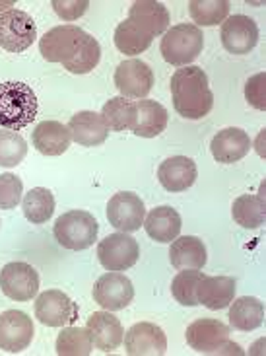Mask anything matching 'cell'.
Returning <instances> with one entry per match:
<instances>
[{
  "instance_id": "cell-5",
  "label": "cell",
  "mask_w": 266,
  "mask_h": 356,
  "mask_svg": "<svg viewBox=\"0 0 266 356\" xmlns=\"http://www.w3.org/2000/svg\"><path fill=\"white\" fill-rule=\"evenodd\" d=\"M99 224L94 214L86 211H68L58 216L53 234L57 241L70 251H84L97 240Z\"/></svg>"
},
{
  "instance_id": "cell-35",
  "label": "cell",
  "mask_w": 266,
  "mask_h": 356,
  "mask_svg": "<svg viewBox=\"0 0 266 356\" xmlns=\"http://www.w3.org/2000/svg\"><path fill=\"white\" fill-rule=\"evenodd\" d=\"M28 154V143L16 131H0V168H14L22 164Z\"/></svg>"
},
{
  "instance_id": "cell-9",
  "label": "cell",
  "mask_w": 266,
  "mask_h": 356,
  "mask_svg": "<svg viewBox=\"0 0 266 356\" xmlns=\"http://www.w3.org/2000/svg\"><path fill=\"white\" fill-rule=\"evenodd\" d=\"M146 218V207L140 195L131 191H121L113 195L107 202V220L109 224L124 234L140 230Z\"/></svg>"
},
{
  "instance_id": "cell-25",
  "label": "cell",
  "mask_w": 266,
  "mask_h": 356,
  "mask_svg": "<svg viewBox=\"0 0 266 356\" xmlns=\"http://www.w3.org/2000/svg\"><path fill=\"white\" fill-rule=\"evenodd\" d=\"M169 113L167 109L153 102V99H140L136 102V123L133 133L142 138H156L167 129Z\"/></svg>"
},
{
  "instance_id": "cell-38",
  "label": "cell",
  "mask_w": 266,
  "mask_h": 356,
  "mask_svg": "<svg viewBox=\"0 0 266 356\" xmlns=\"http://www.w3.org/2000/svg\"><path fill=\"white\" fill-rule=\"evenodd\" d=\"M266 74L265 72H258L255 76H251L245 84V97L251 106L258 109V111H265L266 109Z\"/></svg>"
},
{
  "instance_id": "cell-29",
  "label": "cell",
  "mask_w": 266,
  "mask_h": 356,
  "mask_svg": "<svg viewBox=\"0 0 266 356\" xmlns=\"http://www.w3.org/2000/svg\"><path fill=\"white\" fill-rule=\"evenodd\" d=\"M231 216L239 226L257 230L266 220V202L260 195H239L231 204Z\"/></svg>"
},
{
  "instance_id": "cell-1",
  "label": "cell",
  "mask_w": 266,
  "mask_h": 356,
  "mask_svg": "<svg viewBox=\"0 0 266 356\" xmlns=\"http://www.w3.org/2000/svg\"><path fill=\"white\" fill-rule=\"evenodd\" d=\"M173 107L181 117L199 121L214 107V94L210 90L208 76L200 67H181L169 82Z\"/></svg>"
},
{
  "instance_id": "cell-13",
  "label": "cell",
  "mask_w": 266,
  "mask_h": 356,
  "mask_svg": "<svg viewBox=\"0 0 266 356\" xmlns=\"http://www.w3.org/2000/svg\"><path fill=\"white\" fill-rule=\"evenodd\" d=\"M134 298V286L128 277L123 273H105L99 277L94 286V300L107 312H119L131 306Z\"/></svg>"
},
{
  "instance_id": "cell-23",
  "label": "cell",
  "mask_w": 266,
  "mask_h": 356,
  "mask_svg": "<svg viewBox=\"0 0 266 356\" xmlns=\"http://www.w3.org/2000/svg\"><path fill=\"white\" fill-rule=\"evenodd\" d=\"M31 140L38 148V152L43 156H60L70 148L72 136L67 125L58 121H43L35 127Z\"/></svg>"
},
{
  "instance_id": "cell-32",
  "label": "cell",
  "mask_w": 266,
  "mask_h": 356,
  "mask_svg": "<svg viewBox=\"0 0 266 356\" xmlns=\"http://www.w3.org/2000/svg\"><path fill=\"white\" fill-rule=\"evenodd\" d=\"M229 4L228 0H190L189 12L190 18L194 22L197 28L202 26H218L224 24L229 18Z\"/></svg>"
},
{
  "instance_id": "cell-17",
  "label": "cell",
  "mask_w": 266,
  "mask_h": 356,
  "mask_svg": "<svg viewBox=\"0 0 266 356\" xmlns=\"http://www.w3.org/2000/svg\"><path fill=\"white\" fill-rule=\"evenodd\" d=\"M88 333L92 337V343L101 353H113L123 345L124 331L119 318H115L111 312H95L88 318Z\"/></svg>"
},
{
  "instance_id": "cell-31",
  "label": "cell",
  "mask_w": 266,
  "mask_h": 356,
  "mask_svg": "<svg viewBox=\"0 0 266 356\" xmlns=\"http://www.w3.org/2000/svg\"><path fill=\"white\" fill-rule=\"evenodd\" d=\"M22 211L31 224H45L55 212V197L45 187H33L22 199Z\"/></svg>"
},
{
  "instance_id": "cell-28",
  "label": "cell",
  "mask_w": 266,
  "mask_h": 356,
  "mask_svg": "<svg viewBox=\"0 0 266 356\" xmlns=\"http://www.w3.org/2000/svg\"><path fill=\"white\" fill-rule=\"evenodd\" d=\"M153 35H150L142 26H138L133 19H124L115 29V47L123 55H140L152 45Z\"/></svg>"
},
{
  "instance_id": "cell-8",
  "label": "cell",
  "mask_w": 266,
  "mask_h": 356,
  "mask_svg": "<svg viewBox=\"0 0 266 356\" xmlns=\"http://www.w3.org/2000/svg\"><path fill=\"white\" fill-rule=\"evenodd\" d=\"M0 290L16 302H29L39 292V273L29 263L14 261L0 270Z\"/></svg>"
},
{
  "instance_id": "cell-36",
  "label": "cell",
  "mask_w": 266,
  "mask_h": 356,
  "mask_svg": "<svg viewBox=\"0 0 266 356\" xmlns=\"http://www.w3.org/2000/svg\"><path fill=\"white\" fill-rule=\"evenodd\" d=\"M204 275L200 270H181L172 282V294L183 306H199L197 289Z\"/></svg>"
},
{
  "instance_id": "cell-12",
  "label": "cell",
  "mask_w": 266,
  "mask_h": 356,
  "mask_svg": "<svg viewBox=\"0 0 266 356\" xmlns=\"http://www.w3.org/2000/svg\"><path fill=\"white\" fill-rule=\"evenodd\" d=\"M115 86L123 97L144 99L152 92V68L140 58H126L115 70Z\"/></svg>"
},
{
  "instance_id": "cell-15",
  "label": "cell",
  "mask_w": 266,
  "mask_h": 356,
  "mask_svg": "<svg viewBox=\"0 0 266 356\" xmlns=\"http://www.w3.org/2000/svg\"><path fill=\"white\" fill-rule=\"evenodd\" d=\"M84 33L86 31L78 26H57L41 38L39 51L49 63H67L76 53Z\"/></svg>"
},
{
  "instance_id": "cell-21",
  "label": "cell",
  "mask_w": 266,
  "mask_h": 356,
  "mask_svg": "<svg viewBox=\"0 0 266 356\" xmlns=\"http://www.w3.org/2000/svg\"><path fill=\"white\" fill-rule=\"evenodd\" d=\"M206 245L197 236H177L172 241L169 261L177 270H200L206 265Z\"/></svg>"
},
{
  "instance_id": "cell-4",
  "label": "cell",
  "mask_w": 266,
  "mask_h": 356,
  "mask_svg": "<svg viewBox=\"0 0 266 356\" xmlns=\"http://www.w3.org/2000/svg\"><path fill=\"white\" fill-rule=\"evenodd\" d=\"M202 49H204V35L202 29L197 28L194 24L172 26L163 33L162 45H160L163 58L173 67H189V63L199 58Z\"/></svg>"
},
{
  "instance_id": "cell-30",
  "label": "cell",
  "mask_w": 266,
  "mask_h": 356,
  "mask_svg": "<svg viewBox=\"0 0 266 356\" xmlns=\"http://www.w3.org/2000/svg\"><path fill=\"white\" fill-rule=\"evenodd\" d=\"M101 117L109 127V131H126V129H134L136 123V104L128 102L126 97H111L109 102H105L103 109H101Z\"/></svg>"
},
{
  "instance_id": "cell-27",
  "label": "cell",
  "mask_w": 266,
  "mask_h": 356,
  "mask_svg": "<svg viewBox=\"0 0 266 356\" xmlns=\"http://www.w3.org/2000/svg\"><path fill=\"white\" fill-rule=\"evenodd\" d=\"M265 321V304L255 296H241L231 300L229 323L238 331H255Z\"/></svg>"
},
{
  "instance_id": "cell-3",
  "label": "cell",
  "mask_w": 266,
  "mask_h": 356,
  "mask_svg": "<svg viewBox=\"0 0 266 356\" xmlns=\"http://www.w3.org/2000/svg\"><path fill=\"white\" fill-rule=\"evenodd\" d=\"M187 343L199 355H245V350L229 341V327L219 319L200 318L187 327Z\"/></svg>"
},
{
  "instance_id": "cell-2",
  "label": "cell",
  "mask_w": 266,
  "mask_h": 356,
  "mask_svg": "<svg viewBox=\"0 0 266 356\" xmlns=\"http://www.w3.org/2000/svg\"><path fill=\"white\" fill-rule=\"evenodd\" d=\"M35 92L24 82L0 84V127L6 131H22L38 117Z\"/></svg>"
},
{
  "instance_id": "cell-24",
  "label": "cell",
  "mask_w": 266,
  "mask_h": 356,
  "mask_svg": "<svg viewBox=\"0 0 266 356\" xmlns=\"http://www.w3.org/2000/svg\"><path fill=\"white\" fill-rule=\"evenodd\" d=\"M235 279L231 277H202L197 289V300L204 308L224 309L235 298Z\"/></svg>"
},
{
  "instance_id": "cell-19",
  "label": "cell",
  "mask_w": 266,
  "mask_h": 356,
  "mask_svg": "<svg viewBox=\"0 0 266 356\" xmlns=\"http://www.w3.org/2000/svg\"><path fill=\"white\" fill-rule=\"evenodd\" d=\"M197 177H199L197 164L187 156H172L163 160L158 168V179L163 189L169 193L187 191L194 185Z\"/></svg>"
},
{
  "instance_id": "cell-22",
  "label": "cell",
  "mask_w": 266,
  "mask_h": 356,
  "mask_svg": "<svg viewBox=\"0 0 266 356\" xmlns=\"http://www.w3.org/2000/svg\"><path fill=\"white\" fill-rule=\"evenodd\" d=\"M144 228L146 234L158 243H172L177 236L181 234V222L179 212L175 211L173 207H156L152 211L146 214L144 218Z\"/></svg>"
},
{
  "instance_id": "cell-6",
  "label": "cell",
  "mask_w": 266,
  "mask_h": 356,
  "mask_svg": "<svg viewBox=\"0 0 266 356\" xmlns=\"http://www.w3.org/2000/svg\"><path fill=\"white\" fill-rule=\"evenodd\" d=\"M38 39L35 22L24 10L0 12V47L8 53H24Z\"/></svg>"
},
{
  "instance_id": "cell-16",
  "label": "cell",
  "mask_w": 266,
  "mask_h": 356,
  "mask_svg": "<svg viewBox=\"0 0 266 356\" xmlns=\"http://www.w3.org/2000/svg\"><path fill=\"white\" fill-rule=\"evenodd\" d=\"M258 28L255 19L245 14L229 16L222 24V45L233 55H247L249 51L257 47Z\"/></svg>"
},
{
  "instance_id": "cell-11",
  "label": "cell",
  "mask_w": 266,
  "mask_h": 356,
  "mask_svg": "<svg viewBox=\"0 0 266 356\" xmlns=\"http://www.w3.org/2000/svg\"><path fill=\"white\" fill-rule=\"evenodd\" d=\"M35 335L33 321L19 309H8L0 314V350L18 355L31 345Z\"/></svg>"
},
{
  "instance_id": "cell-34",
  "label": "cell",
  "mask_w": 266,
  "mask_h": 356,
  "mask_svg": "<svg viewBox=\"0 0 266 356\" xmlns=\"http://www.w3.org/2000/svg\"><path fill=\"white\" fill-rule=\"evenodd\" d=\"M92 337L88 333L86 327H74V325H67L58 333L57 350L58 356H88L92 355Z\"/></svg>"
},
{
  "instance_id": "cell-26",
  "label": "cell",
  "mask_w": 266,
  "mask_h": 356,
  "mask_svg": "<svg viewBox=\"0 0 266 356\" xmlns=\"http://www.w3.org/2000/svg\"><path fill=\"white\" fill-rule=\"evenodd\" d=\"M128 19L142 26L150 35H162L169 28V12L156 0H136L128 10Z\"/></svg>"
},
{
  "instance_id": "cell-20",
  "label": "cell",
  "mask_w": 266,
  "mask_h": 356,
  "mask_svg": "<svg viewBox=\"0 0 266 356\" xmlns=\"http://www.w3.org/2000/svg\"><path fill=\"white\" fill-rule=\"evenodd\" d=\"M67 127L72 140L82 146L103 145L109 135V127L103 121V117L95 111H80L70 119Z\"/></svg>"
},
{
  "instance_id": "cell-18",
  "label": "cell",
  "mask_w": 266,
  "mask_h": 356,
  "mask_svg": "<svg viewBox=\"0 0 266 356\" xmlns=\"http://www.w3.org/2000/svg\"><path fill=\"white\" fill-rule=\"evenodd\" d=\"M212 156L218 164H233L243 160L251 150V138L239 127L222 129L210 143Z\"/></svg>"
},
{
  "instance_id": "cell-37",
  "label": "cell",
  "mask_w": 266,
  "mask_h": 356,
  "mask_svg": "<svg viewBox=\"0 0 266 356\" xmlns=\"http://www.w3.org/2000/svg\"><path fill=\"white\" fill-rule=\"evenodd\" d=\"M22 195H24V183L18 175H0V211L16 209L22 202Z\"/></svg>"
},
{
  "instance_id": "cell-33",
  "label": "cell",
  "mask_w": 266,
  "mask_h": 356,
  "mask_svg": "<svg viewBox=\"0 0 266 356\" xmlns=\"http://www.w3.org/2000/svg\"><path fill=\"white\" fill-rule=\"evenodd\" d=\"M99 58H101V47H99L97 39H94V35H90V33H84L76 53L63 65L72 74H88L99 65Z\"/></svg>"
},
{
  "instance_id": "cell-39",
  "label": "cell",
  "mask_w": 266,
  "mask_h": 356,
  "mask_svg": "<svg viewBox=\"0 0 266 356\" xmlns=\"http://www.w3.org/2000/svg\"><path fill=\"white\" fill-rule=\"evenodd\" d=\"M51 4H53L58 18H63L65 22H74V19L82 18L86 14V10L90 8L88 0H53Z\"/></svg>"
},
{
  "instance_id": "cell-14",
  "label": "cell",
  "mask_w": 266,
  "mask_h": 356,
  "mask_svg": "<svg viewBox=\"0 0 266 356\" xmlns=\"http://www.w3.org/2000/svg\"><path fill=\"white\" fill-rule=\"evenodd\" d=\"M123 341L128 356H163L167 353V337L163 329L150 321L134 323L124 333Z\"/></svg>"
},
{
  "instance_id": "cell-7",
  "label": "cell",
  "mask_w": 266,
  "mask_h": 356,
  "mask_svg": "<svg viewBox=\"0 0 266 356\" xmlns=\"http://www.w3.org/2000/svg\"><path fill=\"white\" fill-rule=\"evenodd\" d=\"M140 257V245L138 241L131 238L124 232L111 234L97 245V259L103 265V269L121 273L136 265Z\"/></svg>"
},
{
  "instance_id": "cell-10",
  "label": "cell",
  "mask_w": 266,
  "mask_h": 356,
  "mask_svg": "<svg viewBox=\"0 0 266 356\" xmlns=\"http://www.w3.org/2000/svg\"><path fill=\"white\" fill-rule=\"evenodd\" d=\"M35 318L47 327L74 325L78 319V306L63 290H45L35 300Z\"/></svg>"
}]
</instances>
